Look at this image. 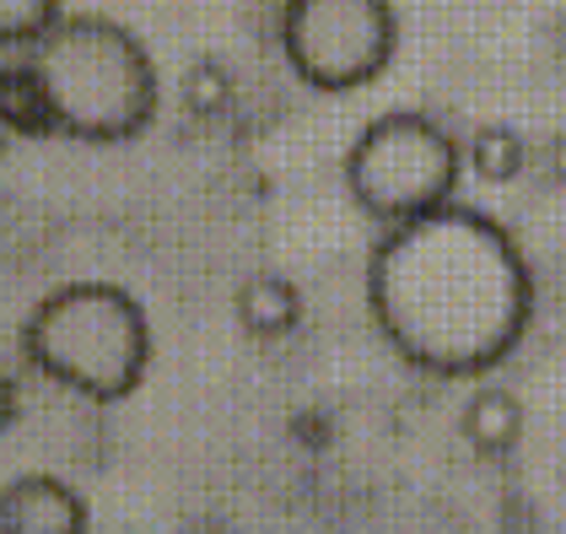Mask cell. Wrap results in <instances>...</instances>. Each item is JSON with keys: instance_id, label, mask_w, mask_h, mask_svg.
<instances>
[{"instance_id": "ba28073f", "label": "cell", "mask_w": 566, "mask_h": 534, "mask_svg": "<svg viewBox=\"0 0 566 534\" xmlns=\"http://www.w3.org/2000/svg\"><path fill=\"white\" fill-rule=\"evenodd\" d=\"M464 443L485 453V459H496V453H507V448H518L523 438V405L518 395H507V389H496V384H485L470 395L464 405Z\"/></svg>"}, {"instance_id": "5b68a950", "label": "cell", "mask_w": 566, "mask_h": 534, "mask_svg": "<svg viewBox=\"0 0 566 534\" xmlns=\"http://www.w3.org/2000/svg\"><path fill=\"white\" fill-rule=\"evenodd\" d=\"M399 17L389 0H286L281 54L313 92H356L389 71Z\"/></svg>"}, {"instance_id": "4fadbf2b", "label": "cell", "mask_w": 566, "mask_h": 534, "mask_svg": "<svg viewBox=\"0 0 566 534\" xmlns=\"http://www.w3.org/2000/svg\"><path fill=\"white\" fill-rule=\"evenodd\" d=\"M551 174L566 178V135H562V140H551Z\"/></svg>"}, {"instance_id": "3957f363", "label": "cell", "mask_w": 566, "mask_h": 534, "mask_svg": "<svg viewBox=\"0 0 566 534\" xmlns=\"http://www.w3.org/2000/svg\"><path fill=\"white\" fill-rule=\"evenodd\" d=\"M22 352L49 384L92 405L130 400L151 367V318L114 281H71L22 324Z\"/></svg>"}, {"instance_id": "30bf717a", "label": "cell", "mask_w": 566, "mask_h": 534, "mask_svg": "<svg viewBox=\"0 0 566 534\" xmlns=\"http://www.w3.org/2000/svg\"><path fill=\"white\" fill-rule=\"evenodd\" d=\"M523 163H528V146H523V135L507 130V125H480L475 140H470V168H475L485 184L518 178Z\"/></svg>"}, {"instance_id": "7a4b0ae2", "label": "cell", "mask_w": 566, "mask_h": 534, "mask_svg": "<svg viewBox=\"0 0 566 534\" xmlns=\"http://www.w3.org/2000/svg\"><path fill=\"white\" fill-rule=\"evenodd\" d=\"M28 65L49 97L54 130L87 146L135 140L157 119V65L125 22L108 17H60Z\"/></svg>"}, {"instance_id": "52a82bcc", "label": "cell", "mask_w": 566, "mask_h": 534, "mask_svg": "<svg viewBox=\"0 0 566 534\" xmlns=\"http://www.w3.org/2000/svg\"><path fill=\"white\" fill-rule=\"evenodd\" d=\"M232 308H238V324H243L254 341H281V335L297 329L303 297H297V286H292L286 275H249V281L238 286Z\"/></svg>"}, {"instance_id": "8992f818", "label": "cell", "mask_w": 566, "mask_h": 534, "mask_svg": "<svg viewBox=\"0 0 566 534\" xmlns=\"http://www.w3.org/2000/svg\"><path fill=\"white\" fill-rule=\"evenodd\" d=\"M0 534H87V502L60 475H17L0 491Z\"/></svg>"}, {"instance_id": "7c38bea8", "label": "cell", "mask_w": 566, "mask_h": 534, "mask_svg": "<svg viewBox=\"0 0 566 534\" xmlns=\"http://www.w3.org/2000/svg\"><path fill=\"white\" fill-rule=\"evenodd\" d=\"M60 17V0H0V44L33 49Z\"/></svg>"}, {"instance_id": "6da1fadb", "label": "cell", "mask_w": 566, "mask_h": 534, "mask_svg": "<svg viewBox=\"0 0 566 534\" xmlns=\"http://www.w3.org/2000/svg\"><path fill=\"white\" fill-rule=\"evenodd\" d=\"M361 292L389 352L432 378L491 373L518 352L534 313V275L518 238L459 200L384 227Z\"/></svg>"}, {"instance_id": "9c48e42d", "label": "cell", "mask_w": 566, "mask_h": 534, "mask_svg": "<svg viewBox=\"0 0 566 534\" xmlns=\"http://www.w3.org/2000/svg\"><path fill=\"white\" fill-rule=\"evenodd\" d=\"M0 114H6V125L22 135H54V114H49V97L39 87V76H33V65L22 60H11L6 71H0Z\"/></svg>"}, {"instance_id": "277c9868", "label": "cell", "mask_w": 566, "mask_h": 534, "mask_svg": "<svg viewBox=\"0 0 566 534\" xmlns=\"http://www.w3.org/2000/svg\"><path fill=\"white\" fill-rule=\"evenodd\" d=\"M459 168L464 151L448 135V125L416 108H394L361 125V135L350 140L346 189L378 227H394L448 206L459 189Z\"/></svg>"}, {"instance_id": "8fae6325", "label": "cell", "mask_w": 566, "mask_h": 534, "mask_svg": "<svg viewBox=\"0 0 566 534\" xmlns=\"http://www.w3.org/2000/svg\"><path fill=\"white\" fill-rule=\"evenodd\" d=\"M232 97H238V82H232V71H227L221 60H211V54L184 71V108H189V114L221 119V114L232 108Z\"/></svg>"}]
</instances>
